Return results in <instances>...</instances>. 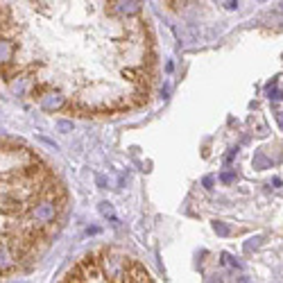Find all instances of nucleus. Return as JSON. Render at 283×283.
<instances>
[{"mask_svg":"<svg viewBox=\"0 0 283 283\" xmlns=\"http://www.w3.org/2000/svg\"><path fill=\"white\" fill-rule=\"evenodd\" d=\"M268 95H270V100H281L283 98V91L277 88V79L268 84Z\"/></svg>","mask_w":283,"mask_h":283,"instance_id":"39448f33","label":"nucleus"},{"mask_svg":"<svg viewBox=\"0 0 283 283\" xmlns=\"http://www.w3.org/2000/svg\"><path fill=\"white\" fill-rule=\"evenodd\" d=\"M270 166H272V163H270L263 154H256V156H254V168H259V170H265V168H270Z\"/></svg>","mask_w":283,"mask_h":283,"instance_id":"423d86ee","label":"nucleus"},{"mask_svg":"<svg viewBox=\"0 0 283 283\" xmlns=\"http://www.w3.org/2000/svg\"><path fill=\"white\" fill-rule=\"evenodd\" d=\"M213 177H204V188H209V191H211V188H213Z\"/></svg>","mask_w":283,"mask_h":283,"instance_id":"9b49d317","label":"nucleus"},{"mask_svg":"<svg viewBox=\"0 0 283 283\" xmlns=\"http://www.w3.org/2000/svg\"><path fill=\"white\" fill-rule=\"evenodd\" d=\"M281 184H283V181L279 179V177H274V179L270 181V186H274V188H281Z\"/></svg>","mask_w":283,"mask_h":283,"instance_id":"f8f14e48","label":"nucleus"},{"mask_svg":"<svg viewBox=\"0 0 283 283\" xmlns=\"http://www.w3.org/2000/svg\"><path fill=\"white\" fill-rule=\"evenodd\" d=\"M220 181H225V184H234V181H236V172H222V175H220Z\"/></svg>","mask_w":283,"mask_h":283,"instance_id":"1a4fd4ad","label":"nucleus"},{"mask_svg":"<svg viewBox=\"0 0 283 283\" xmlns=\"http://www.w3.org/2000/svg\"><path fill=\"white\" fill-rule=\"evenodd\" d=\"M274 118H277V122L281 125V129H283V109H277V111H274Z\"/></svg>","mask_w":283,"mask_h":283,"instance_id":"9d476101","label":"nucleus"},{"mask_svg":"<svg viewBox=\"0 0 283 283\" xmlns=\"http://www.w3.org/2000/svg\"><path fill=\"white\" fill-rule=\"evenodd\" d=\"M11 265H14V261H11L9 249H7V247H2V245H0V270H9Z\"/></svg>","mask_w":283,"mask_h":283,"instance_id":"20e7f679","label":"nucleus"},{"mask_svg":"<svg viewBox=\"0 0 283 283\" xmlns=\"http://www.w3.org/2000/svg\"><path fill=\"white\" fill-rule=\"evenodd\" d=\"M54 215H57V206H54V202H41V204H36L34 209H32V218L36 220V222H41V225H48V222H52Z\"/></svg>","mask_w":283,"mask_h":283,"instance_id":"f257e3e1","label":"nucleus"},{"mask_svg":"<svg viewBox=\"0 0 283 283\" xmlns=\"http://www.w3.org/2000/svg\"><path fill=\"white\" fill-rule=\"evenodd\" d=\"M100 213H102L104 218L116 220V213H113V206H111V204H107V202H102V204H100Z\"/></svg>","mask_w":283,"mask_h":283,"instance_id":"0eeeda50","label":"nucleus"},{"mask_svg":"<svg viewBox=\"0 0 283 283\" xmlns=\"http://www.w3.org/2000/svg\"><path fill=\"white\" fill-rule=\"evenodd\" d=\"M213 229L218 231V236H229V227L225 222H213Z\"/></svg>","mask_w":283,"mask_h":283,"instance_id":"6e6552de","label":"nucleus"},{"mask_svg":"<svg viewBox=\"0 0 283 283\" xmlns=\"http://www.w3.org/2000/svg\"><path fill=\"white\" fill-rule=\"evenodd\" d=\"M14 57V43L7 39H0V64H7Z\"/></svg>","mask_w":283,"mask_h":283,"instance_id":"7ed1b4c3","label":"nucleus"},{"mask_svg":"<svg viewBox=\"0 0 283 283\" xmlns=\"http://www.w3.org/2000/svg\"><path fill=\"white\" fill-rule=\"evenodd\" d=\"M64 104V98L59 95V93H48V95H41V107L52 111V109H59Z\"/></svg>","mask_w":283,"mask_h":283,"instance_id":"f03ea898","label":"nucleus"},{"mask_svg":"<svg viewBox=\"0 0 283 283\" xmlns=\"http://www.w3.org/2000/svg\"><path fill=\"white\" fill-rule=\"evenodd\" d=\"M70 127H73L70 122H59V129H64V132H66V129H70Z\"/></svg>","mask_w":283,"mask_h":283,"instance_id":"ddd939ff","label":"nucleus"},{"mask_svg":"<svg viewBox=\"0 0 283 283\" xmlns=\"http://www.w3.org/2000/svg\"><path fill=\"white\" fill-rule=\"evenodd\" d=\"M211 283H222V281H218V279H215V281H211Z\"/></svg>","mask_w":283,"mask_h":283,"instance_id":"2eb2a0df","label":"nucleus"},{"mask_svg":"<svg viewBox=\"0 0 283 283\" xmlns=\"http://www.w3.org/2000/svg\"><path fill=\"white\" fill-rule=\"evenodd\" d=\"M238 283H252V279H249V277H240Z\"/></svg>","mask_w":283,"mask_h":283,"instance_id":"4468645a","label":"nucleus"}]
</instances>
